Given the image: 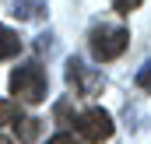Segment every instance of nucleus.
Instances as JSON below:
<instances>
[{
    "instance_id": "nucleus-1",
    "label": "nucleus",
    "mask_w": 151,
    "mask_h": 144,
    "mask_svg": "<svg viewBox=\"0 0 151 144\" xmlns=\"http://www.w3.org/2000/svg\"><path fill=\"white\" fill-rule=\"evenodd\" d=\"M91 56L99 63H113L116 56H123V49L130 46V32L123 25H99L91 28Z\"/></svg>"
},
{
    "instance_id": "nucleus-2",
    "label": "nucleus",
    "mask_w": 151,
    "mask_h": 144,
    "mask_svg": "<svg viewBox=\"0 0 151 144\" xmlns=\"http://www.w3.org/2000/svg\"><path fill=\"white\" fill-rule=\"evenodd\" d=\"M46 88H49V81H46V71H42L39 63H21V67H14V74H11V91H14L21 102L39 106V102L46 99Z\"/></svg>"
},
{
    "instance_id": "nucleus-3",
    "label": "nucleus",
    "mask_w": 151,
    "mask_h": 144,
    "mask_svg": "<svg viewBox=\"0 0 151 144\" xmlns=\"http://www.w3.org/2000/svg\"><path fill=\"white\" fill-rule=\"evenodd\" d=\"M74 123H77V134H81L88 144H102V141H109V137L116 134L113 116H109L106 109H99V106H91V109H84V112H77Z\"/></svg>"
},
{
    "instance_id": "nucleus-4",
    "label": "nucleus",
    "mask_w": 151,
    "mask_h": 144,
    "mask_svg": "<svg viewBox=\"0 0 151 144\" xmlns=\"http://www.w3.org/2000/svg\"><path fill=\"white\" fill-rule=\"evenodd\" d=\"M67 81H70V88H74L77 95H99L102 91V84H106V77L99 71H91V67H84L81 60H67Z\"/></svg>"
},
{
    "instance_id": "nucleus-5",
    "label": "nucleus",
    "mask_w": 151,
    "mask_h": 144,
    "mask_svg": "<svg viewBox=\"0 0 151 144\" xmlns=\"http://www.w3.org/2000/svg\"><path fill=\"white\" fill-rule=\"evenodd\" d=\"M11 14L18 21H42L46 18V0H14Z\"/></svg>"
},
{
    "instance_id": "nucleus-6",
    "label": "nucleus",
    "mask_w": 151,
    "mask_h": 144,
    "mask_svg": "<svg viewBox=\"0 0 151 144\" xmlns=\"http://www.w3.org/2000/svg\"><path fill=\"white\" fill-rule=\"evenodd\" d=\"M14 130H18V141L21 144H35L39 141V134H42V120H35V116H18L14 120Z\"/></svg>"
},
{
    "instance_id": "nucleus-7",
    "label": "nucleus",
    "mask_w": 151,
    "mask_h": 144,
    "mask_svg": "<svg viewBox=\"0 0 151 144\" xmlns=\"http://www.w3.org/2000/svg\"><path fill=\"white\" fill-rule=\"evenodd\" d=\"M18 53H21V39H18V32L7 28V25H0V63H4V60H14Z\"/></svg>"
},
{
    "instance_id": "nucleus-8",
    "label": "nucleus",
    "mask_w": 151,
    "mask_h": 144,
    "mask_svg": "<svg viewBox=\"0 0 151 144\" xmlns=\"http://www.w3.org/2000/svg\"><path fill=\"white\" fill-rule=\"evenodd\" d=\"M18 116H21V106H18V102H7V99H0V127H4V123H14Z\"/></svg>"
},
{
    "instance_id": "nucleus-9",
    "label": "nucleus",
    "mask_w": 151,
    "mask_h": 144,
    "mask_svg": "<svg viewBox=\"0 0 151 144\" xmlns=\"http://www.w3.org/2000/svg\"><path fill=\"white\" fill-rule=\"evenodd\" d=\"M134 81H137V88H141V91H151V60L137 71V77H134Z\"/></svg>"
},
{
    "instance_id": "nucleus-10",
    "label": "nucleus",
    "mask_w": 151,
    "mask_h": 144,
    "mask_svg": "<svg viewBox=\"0 0 151 144\" xmlns=\"http://www.w3.org/2000/svg\"><path fill=\"white\" fill-rule=\"evenodd\" d=\"M137 7H141V0H113L116 14H130V11H137Z\"/></svg>"
},
{
    "instance_id": "nucleus-11",
    "label": "nucleus",
    "mask_w": 151,
    "mask_h": 144,
    "mask_svg": "<svg viewBox=\"0 0 151 144\" xmlns=\"http://www.w3.org/2000/svg\"><path fill=\"white\" fill-rule=\"evenodd\" d=\"M46 144H81V141H77L74 134H67V130H63V134H53V137H49Z\"/></svg>"
},
{
    "instance_id": "nucleus-12",
    "label": "nucleus",
    "mask_w": 151,
    "mask_h": 144,
    "mask_svg": "<svg viewBox=\"0 0 151 144\" xmlns=\"http://www.w3.org/2000/svg\"><path fill=\"white\" fill-rule=\"evenodd\" d=\"M0 144H11V141H7V137H4V134H0Z\"/></svg>"
}]
</instances>
